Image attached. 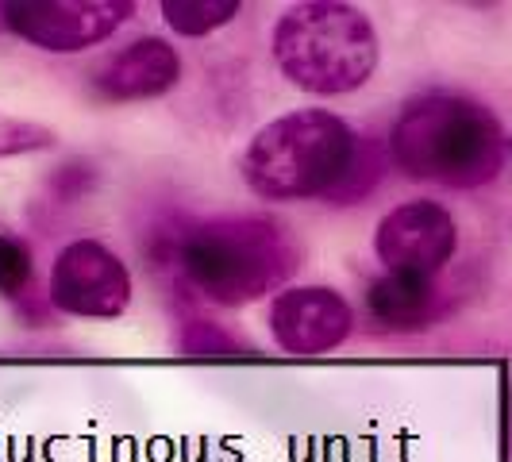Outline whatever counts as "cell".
Returning <instances> with one entry per match:
<instances>
[{
  "mask_svg": "<svg viewBox=\"0 0 512 462\" xmlns=\"http://www.w3.org/2000/svg\"><path fill=\"white\" fill-rule=\"evenodd\" d=\"M135 282L128 262L101 239H70L51 262L47 301L74 320H120L131 308Z\"/></svg>",
  "mask_w": 512,
  "mask_h": 462,
  "instance_id": "5b68a950",
  "label": "cell"
},
{
  "mask_svg": "<svg viewBox=\"0 0 512 462\" xmlns=\"http://www.w3.org/2000/svg\"><path fill=\"white\" fill-rule=\"evenodd\" d=\"M266 328L285 355H332L355 332V308L335 285H285L266 305Z\"/></svg>",
  "mask_w": 512,
  "mask_h": 462,
  "instance_id": "ba28073f",
  "label": "cell"
},
{
  "mask_svg": "<svg viewBox=\"0 0 512 462\" xmlns=\"http://www.w3.org/2000/svg\"><path fill=\"white\" fill-rule=\"evenodd\" d=\"M301 266V243L274 216H216L178 243V270L220 308L258 305L282 293Z\"/></svg>",
  "mask_w": 512,
  "mask_h": 462,
  "instance_id": "3957f363",
  "label": "cell"
},
{
  "mask_svg": "<svg viewBox=\"0 0 512 462\" xmlns=\"http://www.w3.org/2000/svg\"><path fill=\"white\" fill-rule=\"evenodd\" d=\"M270 54L293 89L308 97H347L378 74L382 39L359 4L305 0L285 8L270 35Z\"/></svg>",
  "mask_w": 512,
  "mask_h": 462,
  "instance_id": "277c9868",
  "label": "cell"
},
{
  "mask_svg": "<svg viewBox=\"0 0 512 462\" xmlns=\"http://www.w3.org/2000/svg\"><path fill=\"white\" fill-rule=\"evenodd\" d=\"M35 285V255L24 239L0 231V297L20 301Z\"/></svg>",
  "mask_w": 512,
  "mask_h": 462,
  "instance_id": "7c38bea8",
  "label": "cell"
},
{
  "mask_svg": "<svg viewBox=\"0 0 512 462\" xmlns=\"http://www.w3.org/2000/svg\"><path fill=\"white\" fill-rule=\"evenodd\" d=\"M389 166L443 189H482L501 174L509 135L482 101L462 93H420L405 101L385 139Z\"/></svg>",
  "mask_w": 512,
  "mask_h": 462,
  "instance_id": "6da1fadb",
  "label": "cell"
},
{
  "mask_svg": "<svg viewBox=\"0 0 512 462\" xmlns=\"http://www.w3.org/2000/svg\"><path fill=\"white\" fill-rule=\"evenodd\" d=\"M459 251V224L439 201H405L389 208L374 228V255L382 262V274L405 278H432Z\"/></svg>",
  "mask_w": 512,
  "mask_h": 462,
  "instance_id": "52a82bcc",
  "label": "cell"
},
{
  "mask_svg": "<svg viewBox=\"0 0 512 462\" xmlns=\"http://www.w3.org/2000/svg\"><path fill=\"white\" fill-rule=\"evenodd\" d=\"M509 158H512V135H509Z\"/></svg>",
  "mask_w": 512,
  "mask_h": 462,
  "instance_id": "2e32d148",
  "label": "cell"
},
{
  "mask_svg": "<svg viewBox=\"0 0 512 462\" xmlns=\"http://www.w3.org/2000/svg\"><path fill=\"white\" fill-rule=\"evenodd\" d=\"M362 151V135L328 108H293L262 124L239 158L247 189L274 201H328L351 178Z\"/></svg>",
  "mask_w": 512,
  "mask_h": 462,
  "instance_id": "7a4b0ae2",
  "label": "cell"
},
{
  "mask_svg": "<svg viewBox=\"0 0 512 462\" xmlns=\"http://www.w3.org/2000/svg\"><path fill=\"white\" fill-rule=\"evenodd\" d=\"M185 62L166 35H135L89 70V97L101 104H143L178 89Z\"/></svg>",
  "mask_w": 512,
  "mask_h": 462,
  "instance_id": "9c48e42d",
  "label": "cell"
},
{
  "mask_svg": "<svg viewBox=\"0 0 512 462\" xmlns=\"http://www.w3.org/2000/svg\"><path fill=\"white\" fill-rule=\"evenodd\" d=\"M366 312L385 332H420L436 320L439 293L432 278L382 274L366 289Z\"/></svg>",
  "mask_w": 512,
  "mask_h": 462,
  "instance_id": "30bf717a",
  "label": "cell"
},
{
  "mask_svg": "<svg viewBox=\"0 0 512 462\" xmlns=\"http://www.w3.org/2000/svg\"><path fill=\"white\" fill-rule=\"evenodd\" d=\"M509 459H512V385H509Z\"/></svg>",
  "mask_w": 512,
  "mask_h": 462,
  "instance_id": "9a60e30c",
  "label": "cell"
},
{
  "mask_svg": "<svg viewBox=\"0 0 512 462\" xmlns=\"http://www.w3.org/2000/svg\"><path fill=\"white\" fill-rule=\"evenodd\" d=\"M51 128L35 124V120H16V116H0V158H16V154H35L54 147Z\"/></svg>",
  "mask_w": 512,
  "mask_h": 462,
  "instance_id": "4fadbf2b",
  "label": "cell"
},
{
  "mask_svg": "<svg viewBox=\"0 0 512 462\" xmlns=\"http://www.w3.org/2000/svg\"><path fill=\"white\" fill-rule=\"evenodd\" d=\"M162 20L181 39H205L212 31L228 27L243 4L239 0H162Z\"/></svg>",
  "mask_w": 512,
  "mask_h": 462,
  "instance_id": "8fae6325",
  "label": "cell"
},
{
  "mask_svg": "<svg viewBox=\"0 0 512 462\" xmlns=\"http://www.w3.org/2000/svg\"><path fill=\"white\" fill-rule=\"evenodd\" d=\"M185 351H189V355H208V351L220 355V351H235V343H231L228 335L216 332V328H208L205 320H197L193 332L185 335Z\"/></svg>",
  "mask_w": 512,
  "mask_h": 462,
  "instance_id": "5bb4252c",
  "label": "cell"
},
{
  "mask_svg": "<svg viewBox=\"0 0 512 462\" xmlns=\"http://www.w3.org/2000/svg\"><path fill=\"white\" fill-rule=\"evenodd\" d=\"M135 16L131 0H12L0 4V27L47 54L101 47Z\"/></svg>",
  "mask_w": 512,
  "mask_h": 462,
  "instance_id": "8992f818",
  "label": "cell"
}]
</instances>
